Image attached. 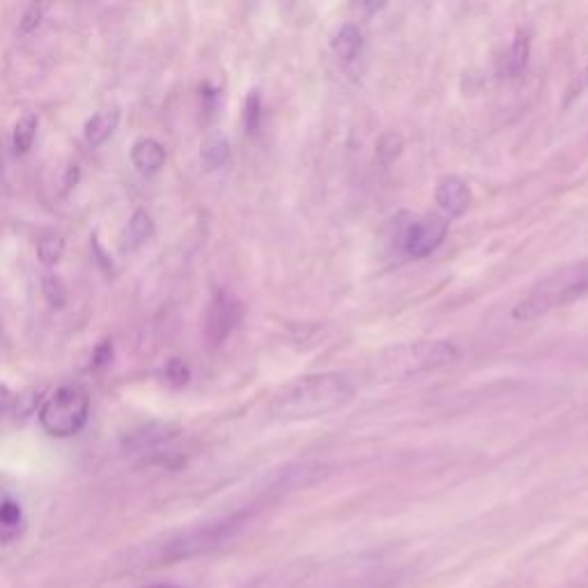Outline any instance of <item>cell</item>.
<instances>
[{"label":"cell","instance_id":"obj_1","mask_svg":"<svg viewBox=\"0 0 588 588\" xmlns=\"http://www.w3.org/2000/svg\"><path fill=\"white\" fill-rule=\"evenodd\" d=\"M357 396L352 379L340 373L308 375L285 386L272 402V416L278 421H308L345 407Z\"/></svg>","mask_w":588,"mask_h":588},{"label":"cell","instance_id":"obj_2","mask_svg":"<svg viewBox=\"0 0 588 588\" xmlns=\"http://www.w3.org/2000/svg\"><path fill=\"white\" fill-rule=\"evenodd\" d=\"M588 294V260L572 262L561 269H556L543 281H538L533 288L517 301L513 308V317L520 322L536 320L547 313L556 311L582 299Z\"/></svg>","mask_w":588,"mask_h":588},{"label":"cell","instance_id":"obj_3","mask_svg":"<svg viewBox=\"0 0 588 588\" xmlns=\"http://www.w3.org/2000/svg\"><path fill=\"white\" fill-rule=\"evenodd\" d=\"M455 357H458V347L448 340H419L379 354L373 373L379 379H402L446 366Z\"/></svg>","mask_w":588,"mask_h":588},{"label":"cell","instance_id":"obj_4","mask_svg":"<svg viewBox=\"0 0 588 588\" xmlns=\"http://www.w3.org/2000/svg\"><path fill=\"white\" fill-rule=\"evenodd\" d=\"M90 414V396L81 384H65L42 402L40 425L51 437L69 439L79 435Z\"/></svg>","mask_w":588,"mask_h":588},{"label":"cell","instance_id":"obj_5","mask_svg":"<svg viewBox=\"0 0 588 588\" xmlns=\"http://www.w3.org/2000/svg\"><path fill=\"white\" fill-rule=\"evenodd\" d=\"M242 520L244 517L237 515V517H228V520L184 531V533H180V536L170 538L168 543L159 549V552H154V559H159L161 563H173V561L189 559V556L203 554V552H207V549L221 545L223 540L230 538L232 533L242 526Z\"/></svg>","mask_w":588,"mask_h":588},{"label":"cell","instance_id":"obj_6","mask_svg":"<svg viewBox=\"0 0 588 588\" xmlns=\"http://www.w3.org/2000/svg\"><path fill=\"white\" fill-rule=\"evenodd\" d=\"M448 230V223L437 214L421 216V219H412L400 226V246L402 251L412 258H425L432 251L439 249V244L444 242Z\"/></svg>","mask_w":588,"mask_h":588},{"label":"cell","instance_id":"obj_7","mask_svg":"<svg viewBox=\"0 0 588 588\" xmlns=\"http://www.w3.org/2000/svg\"><path fill=\"white\" fill-rule=\"evenodd\" d=\"M239 317H242V308H239L237 299H232L226 292H216L205 320V334L210 345H221L237 327Z\"/></svg>","mask_w":588,"mask_h":588},{"label":"cell","instance_id":"obj_8","mask_svg":"<svg viewBox=\"0 0 588 588\" xmlns=\"http://www.w3.org/2000/svg\"><path fill=\"white\" fill-rule=\"evenodd\" d=\"M329 474V467L317 462H306V464H290V467L281 469L272 478V487L269 490L276 492H292V490H301V487H311L315 483L324 481V476Z\"/></svg>","mask_w":588,"mask_h":588},{"label":"cell","instance_id":"obj_9","mask_svg":"<svg viewBox=\"0 0 588 588\" xmlns=\"http://www.w3.org/2000/svg\"><path fill=\"white\" fill-rule=\"evenodd\" d=\"M437 205L451 216H462L471 205V191L460 177H444L435 191Z\"/></svg>","mask_w":588,"mask_h":588},{"label":"cell","instance_id":"obj_10","mask_svg":"<svg viewBox=\"0 0 588 588\" xmlns=\"http://www.w3.org/2000/svg\"><path fill=\"white\" fill-rule=\"evenodd\" d=\"M131 161L141 175H154L166 166V150L154 138H138L131 147Z\"/></svg>","mask_w":588,"mask_h":588},{"label":"cell","instance_id":"obj_11","mask_svg":"<svg viewBox=\"0 0 588 588\" xmlns=\"http://www.w3.org/2000/svg\"><path fill=\"white\" fill-rule=\"evenodd\" d=\"M180 435V428L173 423H147L143 428H138L131 432L127 437V448L131 451H138V448H150L157 444H164V441H170L173 437Z\"/></svg>","mask_w":588,"mask_h":588},{"label":"cell","instance_id":"obj_12","mask_svg":"<svg viewBox=\"0 0 588 588\" xmlns=\"http://www.w3.org/2000/svg\"><path fill=\"white\" fill-rule=\"evenodd\" d=\"M120 125V111L118 108H104L92 115V118L85 122V141L92 147L104 145L108 138L115 134V129Z\"/></svg>","mask_w":588,"mask_h":588},{"label":"cell","instance_id":"obj_13","mask_svg":"<svg viewBox=\"0 0 588 588\" xmlns=\"http://www.w3.org/2000/svg\"><path fill=\"white\" fill-rule=\"evenodd\" d=\"M331 46H334L336 56L340 60H345V63H352V60L361 53V46H363L361 28L354 26V23H345V26L336 33Z\"/></svg>","mask_w":588,"mask_h":588},{"label":"cell","instance_id":"obj_14","mask_svg":"<svg viewBox=\"0 0 588 588\" xmlns=\"http://www.w3.org/2000/svg\"><path fill=\"white\" fill-rule=\"evenodd\" d=\"M37 127H40V120H37L35 113L21 115L17 127H14V136H12L14 152L17 154L30 152V147H33L35 136H37Z\"/></svg>","mask_w":588,"mask_h":588},{"label":"cell","instance_id":"obj_15","mask_svg":"<svg viewBox=\"0 0 588 588\" xmlns=\"http://www.w3.org/2000/svg\"><path fill=\"white\" fill-rule=\"evenodd\" d=\"M21 506L17 501L5 499L0 501V540L7 543V540H14L21 531Z\"/></svg>","mask_w":588,"mask_h":588},{"label":"cell","instance_id":"obj_16","mask_svg":"<svg viewBox=\"0 0 588 588\" xmlns=\"http://www.w3.org/2000/svg\"><path fill=\"white\" fill-rule=\"evenodd\" d=\"M154 232V223H152V216L147 214L145 210H138L131 216L129 226H127V246L129 249H136V246H141L143 242L152 237Z\"/></svg>","mask_w":588,"mask_h":588},{"label":"cell","instance_id":"obj_17","mask_svg":"<svg viewBox=\"0 0 588 588\" xmlns=\"http://www.w3.org/2000/svg\"><path fill=\"white\" fill-rule=\"evenodd\" d=\"M529 49H531V40L526 33L517 35V40L510 46L508 56H506V69L510 76L522 74V69L526 67V60H529Z\"/></svg>","mask_w":588,"mask_h":588},{"label":"cell","instance_id":"obj_18","mask_svg":"<svg viewBox=\"0 0 588 588\" xmlns=\"http://www.w3.org/2000/svg\"><path fill=\"white\" fill-rule=\"evenodd\" d=\"M228 157H230V147L223 138H210V141L203 145V152H200V159H203V166L207 170L221 168L228 161Z\"/></svg>","mask_w":588,"mask_h":588},{"label":"cell","instance_id":"obj_19","mask_svg":"<svg viewBox=\"0 0 588 588\" xmlns=\"http://www.w3.org/2000/svg\"><path fill=\"white\" fill-rule=\"evenodd\" d=\"M402 147H405V141H402V136L396 134V131H389V134H384L379 138L377 143V159L382 161L384 166H389L396 161L400 154H402Z\"/></svg>","mask_w":588,"mask_h":588},{"label":"cell","instance_id":"obj_20","mask_svg":"<svg viewBox=\"0 0 588 588\" xmlns=\"http://www.w3.org/2000/svg\"><path fill=\"white\" fill-rule=\"evenodd\" d=\"M63 249H65L63 237H46V239H42L40 246H37V255H40V260L44 262L46 267H51L60 260Z\"/></svg>","mask_w":588,"mask_h":588},{"label":"cell","instance_id":"obj_21","mask_svg":"<svg viewBox=\"0 0 588 588\" xmlns=\"http://www.w3.org/2000/svg\"><path fill=\"white\" fill-rule=\"evenodd\" d=\"M42 285H44V294H46V299H49L51 306L63 308L67 304V290L58 276L46 274Z\"/></svg>","mask_w":588,"mask_h":588},{"label":"cell","instance_id":"obj_22","mask_svg":"<svg viewBox=\"0 0 588 588\" xmlns=\"http://www.w3.org/2000/svg\"><path fill=\"white\" fill-rule=\"evenodd\" d=\"M260 120H262V102L258 92H251L249 99H246V113H244V122H246V131L249 134H258L260 129Z\"/></svg>","mask_w":588,"mask_h":588},{"label":"cell","instance_id":"obj_23","mask_svg":"<svg viewBox=\"0 0 588 588\" xmlns=\"http://www.w3.org/2000/svg\"><path fill=\"white\" fill-rule=\"evenodd\" d=\"M189 377H191V373H189L187 363H184L182 359H170L166 363V379L173 386H184L189 382Z\"/></svg>","mask_w":588,"mask_h":588},{"label":"cell","instance_id":"obj_24","mask_svg":"<svg viewBox=\"0 0 588 588\" xmlns=\"http://www.w3.org/2000/svg\"><path fill=\"white\" fill-rule=\"evenodd\" d=\"M44 5H30L26 12H23V19H21V33H33V30H37V26L42 23V17H44Z\"/></svg>","mask_w":588,"mask_h":588},{"label":"cell","instance_id":"obj_25","mask_svg":"<svg viewBox=\"0 0 588 588\" xmlns=\"http://www.w3.org/2000/svg\"><path fill=\"white\" fill-rule=\"evenodd\" d=\"M111 359H113V343L111 340H104V343H99L95 347V352H92V366L104 368L111 363Z\"/></svg>","mask_w":588,"mask_h":588},{"label":"cell","instance_id":"obj_26","mask_svg":"<svg viewBox=\"0 0 588 588\" xmlns=\"http://www.w3.org/2000/svg\"><path fill=\"white\" fill-rule=\"evenodd\" d=\"M12 391L7 389L5 384H0V412H5V409L12 407Z\"/></svg>","mask_w":588,"mask_h":588},{"label":"cell","instance_id":"obj_27","mask_svg":"<svg viewBox=\"0 0 588 588\" xmlns=\"http://www.w3.org/2000/svg\"><path fill=\"white\" fill-rule=\"evenodd\" d=\"M76 180H79V168H76V164L69 168V173H67V180H65V184H67V189H72L74 184H76Z\"/></svg>","mask_w":588,"mask_h":588},{"label":"cell","instance_id":"obj_28","mask_svg":"<svg viewBox=\"0 0 588 588\" xmlns=\"http://www.w3.org/2000/svg\"><path fill=\"white\" fill-rule=\"evenodd\" d=\"M147 588H180V586H173V584H154V586H147Z\"/></svg>","mask_w":588,"mask_h":588},{"label":"cell","instance_id":"obj_29","mask_svg":"<svg viewBox=\"0 0 588 588\" xmlns=\"http://www.w3.org/2000/svg\"><path fill=\"white\" fill-rule=\"evenodd\" d=\"M586 81H588V67H586Z\"/></svg>","mask_w":588,"mask_h":588}]
</instances>
